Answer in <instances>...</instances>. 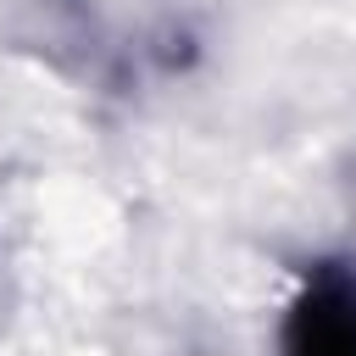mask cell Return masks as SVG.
Instances as JSON below:
<instances>
[{
	"label": "cell",
	"instance_id": "obj_1",
	"mask_svg": "<svg viewBox=\"0 0 356 356\" xmlns=\"http://www.w3.org/2000/svg\"><path fill=\"white\" fill-rule=\"evenodd\" d=\"M284 356H356V273L317 267L284 312Z\"/></svg>",
	"mask_w": 356,
	"mask_h": 356
}]
</instances>
